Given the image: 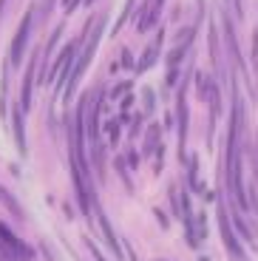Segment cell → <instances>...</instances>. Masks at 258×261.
<instances>
[{"instance_id":"cell-3","label":"cell","mask_w":258,"mask_h":261,"mask_svg":"<svg viewBox=\"0 0 258 261\" xmlns=\"http://www.w3.org/2000/svg\"><path fill=\"white\" fill-rule=\"evenodd\" d=\"M159 40H162V37H159ZM159 40H156L153 46L148 48V54H145V60H142V63H139V71H145V68H148V65H150V63H153V60H156V48H159Z\"/></svg>"},{"instance_id":"cell-1","label":"cell","mask_w":258,"mask_h":261,"mask_svg":"<svg viewBox=\"0 0 258 261\" xmlns=\"http://www.w3.org/2000/svg\"><path fill=\"white\" fill-rule=\"evenodd\" d=\"M221 239H224L227 250L233 253V261H244V258H247V255H244V250L239 247V242H236V236H233L230 224H227V216H224V213H221Z\"/></svg>"},{"instance_id":"cell-6","label":"cell","mask_w":258,"mask_h":261,"mask_svg":"<svg viewBox=\"0 0 258 261\" xmlns=\"http://www.w3.org/2000/svg\"><path fill=\"white\" fill-rule=\"evenodd\" d=\"M201 261H207V258H201Z\"/></svg>"},{"instance_id":"cell-2","label":"cell","mask_w":258,"mask_h":261,"mask_svg":"<svg viewBox=\"0 0 258 261\" xmlns=\"http://www.w3.org/2000/svg\"><path fill=\"white\" fill-rule=\"evenodd\" d=\"M159 6H162V0H148V6H145V17H142V23H139V26L148 29L150 23L156 20V14H159Z\"/></svg>"},{"instance_id":"cell-5","label":"cell","mask_w":258,"mask_h":261,"mask_svg":"<svg viewBox=\"0 0 258 261\" xmlns=\"http://www.w3.org/2000/svg\"><path fill=\"white\" fill-rule=\"evenodd\" d=\"M63 3H65V9H71L74 3H77V0H63Z\"/></svg>"},{"instance_id":"cell-4","label":"cell","mask_w":258,"mask_h":261,"mask_svg":"<svg viewBox=\"0 0 258 261\" xmlns=\"http://www.w3.org/2000/svg\"><path fill=\"white\" fill-rule=\"evenodd\" d=\"M0 239H3V242H6L9 247H20V242H17V239H14L12 233H9L6 227H3V224H0Z\"/></svg>"}]
</instances>
